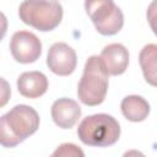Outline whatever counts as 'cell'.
Returning a JSON list of instances; mask_svg holds the SVG:
<instances>
[{"mask_svg": "<svg viewBox=\"0 0 157 157\" xmlns=\"http://www.w3.org/2000/svg\"><path fill=\"white\" fill-rule=\"evenodd\" d=\"M77 136L87 146H112L120 137V125L115 118L105 113L88 115L80 123Z\"/></svg>", "mask_w": 157, "mask_h": 157, "instance_id": "obj_1", "label": "cell"}, {"mask_svg": "<svg viewBox=\"0 0 157 157\" xmlns=\"http://www.w3.org/2000/svg\"><path fill=\"white\" fill-rule=\"evenodd\" d=\"M108 72L102 59L92 55L87 59L82 77L77 86L78 99L90 107L101 104L108 91Z\"/></svg>", "mask_w": 157, "mask_h": 157, "instance_id": "obj_2", "label": "cell"}, {"mask_svg": "<svg viewBox=\"0 0 157 157\" xmlns=\"http://www.w3.org/2000/svg\"><path fill=\"white\" fill-rule=\"evenodd\" d=\"M18 16L23 23L40 32H49L61 22L63 6L56 0H23Z\"/></svg>", "mask_w": 157, "mask_h": 157, "instance_id": "obj_3", "label": "cell"}, {"mask_svg": "<svg viewBox=\"0 0 157 157\" xmlns=\"http://www.w3.org/2000/svg\"><path fill=\"white\" fill-rule=\"evenodd\" d=\"M85 10L102 36H114L124 26V15L113 0H85Z\"/></svg>", "mask_w": 157, "mask_h": 157, "instance_id": "obj_4", "label": "cell"}, {"mask_svg": "<svg viewBox=\"0 0 157 157\" xmlns=\"http://www.w3.org/2000/svg\"><path fill=\"white\" fill-rule=\"evenodd\" d=\"M4 115L10 130L21 141L33 135L39 128V115L29 105L17 104Z\"/></svg>", "mask_w": 157, "mask_h": 157, "instance_id": "obj_5", "label": "cell"}, {"mask_svg": "<svg viewBox=\"0 0 157 157\" xmlns=\"http://www.w3.org/2000/svg\"><path fill=\"white\" fill-rule=\"evenodd\" d=\"M12 58L21 64L34 63L42 54V43L39 38L28 31L13 33L10 42Z\"/></svg>", "mask_w": 157, "mask_h": 157, "instance_id": "obj_6", "label": "cell"}, {"mask_svg": "<svg viewBox=\"0 0 157 157\" xmlns=\"http://www.w3.org/2000/svg\"><path fill=\"white\" fill-rule=\"evenodd\" d=\"M47 65L52 72L59 76H67L72 74L77 65L76 52L66 43H54L47 55Z\"/></svg>", "mask_w": 157, "mask_h": 157, "instance_id": "obj_7", "label": "cell"}, {"mask_svg": "<svg viewBox=\"0 0 157 157\" xmlns=\"http://www.w3.org/2000/svg\"><path fill=\"white\" fill-rule=\"evenodd\" d=\"M53 121L61 129H71L81 118V107L70 98H59L52 105Z\"/></svg>", "mask_w": 157, "mask_h": 157, "instance_id": "obj_8", "label": "cell"}, {"mask_svg": "<svg viewBox=\"0 0 157 157\" xmlns=\"http://www.w3.org/2000/svg\"><path fill=\"white\" fill-rule=\"evenodd\" d=\"M99 58L102 59L108 75L112 76L124 74L129 65V52L120 43H112L104 47Z\"/></svg>", "mask_w": 157, "mask_h": 157, "instance_id": "obj_9", "label": "cell"}, {"mask_svg": "<svg viewBox=\"0 0 157 157\" xmlns=\"http://www.w3.org/2000/svg\"><path fill=\"white\" fill-rule=\"evenodd\" d=\"M17 90L26 98H39L48 90V78L40 71H26L17 78Z\"/></svg>", "mask_w": 157, "mask_h": 157, "instance_id": "obj_10", "label": "cell"}, {"mask_svg": "<svg viewBox=\"0 0 157 157\" xmlns=\"http://www.w3.org/2000/svg\"><path fill=\"white\" fill-rule=\"evenodd\" d=\"M120 109L123 115L128 120L134 123L145 120L150 114L148 102L144 97L136 96V94L126 96L120 103Z\"/></svg>", "mask_w": 157, "mask_h": 157, "instance_id": "obj_11", "label": "cell"}, {"mask_svg": "<svg viewBox=\"0 0 157 157\" xmlns=\"http://www.w3.org/2000/svg\"><path fill=\"white\" fill-rule=\"evenodd\" d=\"M156 60H157V45L156 44L145 45L140 52L139 61L144 77L151 86H156V77H157Z\"/></svg>", "mask_w": 157, "mask_h": 157, "instance_id": "obj_12", "label": "cell"}, {"mask_svg": "<svg viewBox=\"0 0 157 157\" xmlns=\"http://www.w3.org/2000/svg\"><path fill=\"white\" fill-rule=\"evenodd\" d=\"M22 141L18 137H16L12 134V131L10 130V128H9L7 123H6L5 115H1L0 117V145L2 147L11 148V147L17 146Z\"/></svg>", "mask_w": 157, "mask_h": 157, "instance_id": "obj_13", "label": "cell"}, {"mask_svg": "<svg viewBox=\"0 0 157 157\" xmlns=\"http://www.w3.org/2000/svg\"><path fill=\"white\" fill-rule=\"evenodd\" d=\"M54 157H83L85 153L81 148H78L75 144H61L54 152H53Z\"/></svg>", "mask_w": 157, "mask_h": 157, "instance_id": "obj_14", "label": "cell"}, {"mask_svg": "<svg viewBox=\"0 0 157 157\" xmlns=\"http://www.w3.org/2000/svg\"><path fill=\"white\" fill-rule=\"evenodd\" d=\"M10 97H11L10 83L5 78L0 77V108L5 107L9 103Z\"/></svg>", "mask_w": 157, "mask_h": 157, "instance_id": "obj_15", "label": "cell"}, {"mask_svg": "<svg viewBox=\"0 0 157 157\" xmlns=\"http://www.w3.org/2000/svg\"><path fill=\"white\" fill-rule=\"evenodd\" d=\"M7 31V18L6 16L0 11V40L5 37Z\"/></svg>", "mask_w": 157, "mask_h": 157, "instance_id": "obj_16", "label": "cell"}]
</instances>
